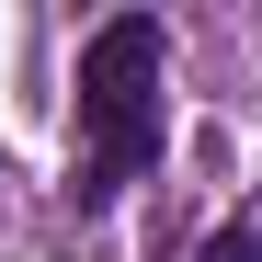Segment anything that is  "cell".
Segmentation results:
<instances>
[{
	"mask_svg": "<svg viewBox=\"0 0 262 262\" xmlns=\"http://www.w3.org/2000/svg\"><path fill=\"white\" fill-rule=\"evenodd\" d=\"M194 262H262V228H251V216H228V228H216Z\"/></svg>",
	"mask_w": 262,
	"mask_h": 262,
	"instance_id": "obj_2",
	"label": "cell"
},
{
	"mask_svg": "<svg viewBox=\"0 0 262 262\" xmlns=\"http://www.w3.org/2000/svg\"><path fill=\"white\" fill-rule=\"evenodd\" d=\"M160 80H171V34L160 12H114L80 46V160H69V205H114L125 183L160 171Z\"/></svg>",
	"mask_w": 262,
	"mask_h": 262,
	"instance_id": "obj_1",
	"label": "cell"
}]
</instances>
